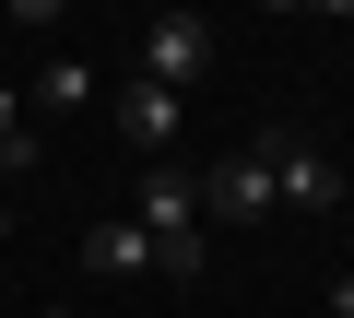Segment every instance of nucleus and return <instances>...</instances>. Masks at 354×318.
Returning <instances> with one entry per match:
<instances>
[{"label": "nucleus", "mask_w": 354, "mask_h": 318, "mask_svg": "<svg viewBox=\"0 0 354 318\" xmlns=\"http://www.w3.org/2000/svg\"><path fill=\"white\" fill-rule=\"evenodd\" d=\"M272 212V153H225V166H201V224H260Z\"/></svg>", "instance_id": "obj_3"}, {"label": "nucleus", "mask_w": 354, "mask_h": 318, "mask_svg": "<svg viewBox=\"0 0 354 318\" xmlns=\"http://www.w3.org/2000/svg\"><path fill=\"white\" fill-rule=\"evenodd\" d=\"M0 248H12V201H0Z\"/></svg>", "instance_id": "obj_12"}, {"label": "nucleus", "mask_w": 354, "mask_h": 318, "mask_svg": "<svg viewBox=\"0 0 354 318\" xmlns=\"http://www.w3.org/2000/svg\"><path fill=\"white\" fill-rule=\"evenodd\" d=\"M36 318H71V306H36Z\"/></svg>", "instance_id": "obj_14"}, {"label": "nucleus", "mask_w": 354, "mask_h": 318, "mask_svg": "<svg viewBox=\"0 0 354 318\" xmlns=\"http://www.w3.org/2000/svg\"><path fill=\"white\" fill-rule=\"evenodd\" d=\"M130 224L153 236V271H165V283H189V271H201V236H213V224H201V177L142 166V189H130Z\"/></svg>", "instance_id": "obj_1"}, {"label": "nucleus", "mask_w": 354, "mask_h": 318, "mask_svg": "<svg viewBox=\"0 0 354 318\" xmlns=\"http://www.w3.org/2000/svg\"><path fill=\"white\" fill-rule=\"evenodd\" d=\"M0 12H12V24H24V36H48V24H59V12H71V0H0Z\"/></svg>", "instance_id": "obj_9"}, {"label": "nucleus", "mask_w": 354, "mask_h": 318, "mask_svg": "<svg viewBox=\"0 0 354 318\" xmlns=\"http://www.w3.org/2000/svg\"><path fill=\"white\" fill-rule=\"evenodd\" d=\"M36 106H95V71H83V59H48V71H36Z\"/></svg>", "instance_id": "obj_7"}, {"label": "nucleus", "mask_w": 354, "mask_h": 318, "mask_svg": "<svg viewBox=\"0 0 354 318\" xmlns=\"http://www.w3.org/2000/svg\"><path fill=\"white\" fill-rule=\"evenodd\" d=\"M12 118H24V95H12V83H0V130H12Z\"/></svg>", "instance_id": "obj_10"}, {"label": "nucleus", "mask_w": 354, "mask_h": 318, "mask_svg": "<svg viewBox=\"0 0 354 318\" xmlns=\"http://www.w3.org/2000/svg\"><path fill=\"white\" fill-rule=\"evenodd\" d=\"M177 106H189L177 83H142V71H130V83H118V141H130V153H165V141H177Z\"/></svg>", "instance_id": "obj_5"}, {"label": "nucleus", "mask_w": 354, "mask_h": 318, "mask_svg": "<svg viewBox=\"0 0 354 318\" xmlns=\"http://www.w3.org/2000/svg\"><path fill=\"white\" fill-rule=\"evenodd\" d=\"M260 153H272V201L283 212H330L342 201V166H330L319 141H260Z\"/></svg>", "instance_id": "obj_4"}, {"label": "nucleus", "mask_w": 354, "mask_h": 318, "mask_svg": "<svg viewBox=\"0 0 354 318\" xmlns=\"http://www.w3.org/2000/svg\"><path fill=\"white\" fill-rule=\"evenodd\" d=\"M272 12H307V0H272Z\"/></svg>", "instance_id": "obj_13"}, {"label": "nucleus", "mask_w": 354, "mask_h": 318, "mask_svg": "<svg viewBox=\"0 0 354 318\" xmlns=\"http://www.w3.org/2000/svg\"><path fill=\"white\" fill-rule=\"evenodd\" d=\"M83 271H118V283H130V271H153V236L118 212V224H95V236H83Z\"/></svg>", "instance_id": "obj_6"}, {"label": "nucleus", "mask_w": 354, "mask_h": 318, "mask_svg": "<svg viewBox=\"0 0 354 318\" xmlns=\"http://www.w3.org/2000/svg\"><path fill=\"white\" fill-rule=\"evenodd\" d=\"M36 166V118H12V130H0V177H24Z\"/></svg>", "instance_id": "obj_8"}, {"label": "nucleus", "mask_w": 354, "mask_h": 318, "mask_svg": "<svg viewBox=\"0 0 354 318\" xmlns=\"http://www.w3.org/2000/svg\"><path fill=\"white\" fill-rule=\"evenodd\" d=\"M201 71H213V24L201 12H153L142 24V83H177V95H189Z\"/></svg>", "instance_id": "obj_2"}, {"label": "nucleus", "mask_w": 354, "mask_h": 318, "mask_svg": "<svg viewBox=\"0 0 354 318\" xmlns=\"http://www.w3.org/2000/svg\"><path fill=\"white\" fill-rule=\"evenodd\" d=\"M307 12H354V0H307Z\"/></svg>", "instance_id": "obj_11"}]
</instances>
